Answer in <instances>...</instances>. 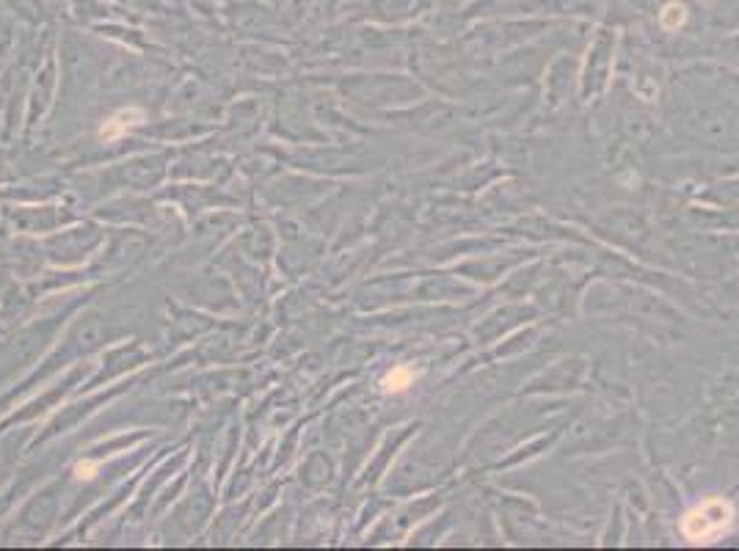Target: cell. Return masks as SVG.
Wrapping results in <instances>:
<instances>
[{
  "instance_id": "obj_1",
  "label": "cell",
  "mask_w": 739,
  "mask_h": 551,
  "mask_svg": "<svg viewBox=\"0 0 739 551\" xmlns=\"http://www.w3.org/2000/svg\"><path fill=\"white\" fill-rule=\"evenodd\" d=\"M734 524V504L723 496H709L682 516V535L689 543H712Z\"/></svg>"
},
{
  "instance_id": "obj_2",
  "label": "cell",
  "mask_w": 739,
  "mask_h": 551,
  "mask_svg": "<svg viewBox=\"0 0 739 551\" xmlns=\"http://www.w3.org/2000/svg\"><path fill=\"white\" fill-rule=\"evenodd\" d=\"M138 122H141V113H138V110H119V113H113V116L102 125L100 135L108 138V141H111V138H119V135H125L130 127H135Z\"/></svg>"
},
{
  "instance_id": "obj_3",
  "label": "cell",
  "mask_w": 739,
  "mask_h": 551,
  "mask_svg": "<svg viewBox=\"0 0 739 551\" xmlns=\"http://www.w3.org/2000/svg\"><path fill=\"white\" fill-rule=\"evenodd\" d=\"M414 380H417V373H414L408 364H400V367H395V370H389V373L383 375L381 386H383V392H406Z\"/></svg>"
},
{
  "instance_id": "obj_4",
  "label": "cell",
  "mask_w": 739,
  "mask_h": 551,
  "mask_svg": "<svg viewBox=\"0 0 739 551\" xmlns=\"http://www.w3.org/2000/svg\"><path fill=\"white\" fill-rule=\"evenodd\" d=\"M687 23V8L682 3H667L662 11H660V25L665 30H679V28Z\"/></svg>"
},
{
  "instance_id": "obj_5",
  "label": "cell",
  "mask_w": 739,
  "mask_h": 551,
  "mask_svg": "<svg viewBox=\"0 0 739 551\" xmlns=\"http://www.w3.org/2000/svg\"><path fill=\"white\" fill-rule=\"evenodd\" d=\"M94 469H97L94 463H80V466H77V477H80V479H83V477L91 479V477H94Z\"/></svg>"
}]
</instances>
